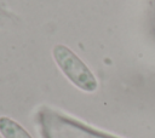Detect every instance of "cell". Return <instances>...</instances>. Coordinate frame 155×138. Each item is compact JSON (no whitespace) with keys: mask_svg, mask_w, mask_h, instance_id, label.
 Segmentation results:
<instances>
[{"mask_svg":"<svg viewBox=\"0 0 155 138\" xmlns=\"http://www.w3.org/2000/svg\"><path fill=\"white\" fill-rule=\"evenodd\" d=\"M52 56L59 70L78 88L85 92H93L97 90L98 82L93 73L90 70L86 63L68 46L62 44L56 45L52 50Z\"/></svg>","mask_w":155,"mask_h":138,"instance_id":"1","label":"cell"},{"mask_svg":"<svg viewBox=\"0 0 155 138\" xmlns=\"http://www.w3.org/2000/svg\"><path fill=\"white\" fill-rule=\"evenodd\" d=\"M0 134L2 138H31L25 128L17 121L6 116L0 117Z\"/></svg>","mask_w":155,"mask_h":138,"instance_id":"2","label":"cell"}]
</instances>
